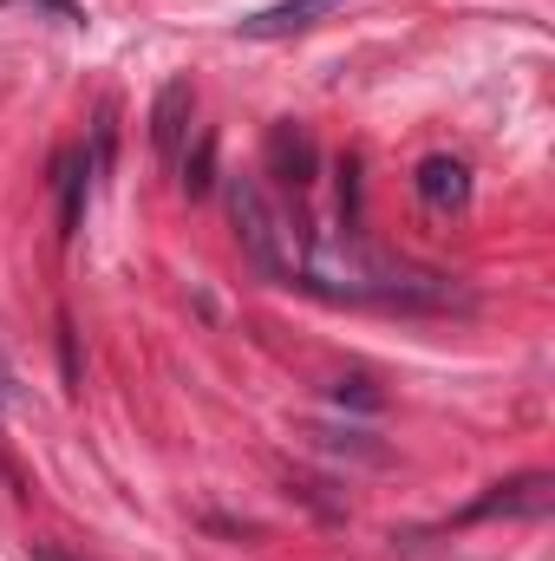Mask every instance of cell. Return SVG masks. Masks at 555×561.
<instances>
[{
  "label": "cell",
  "mask_w": 555,
  "mask_h": 561,
  "mask_svg": "<svg viewBox=\"0 0 555 561\" xmlns=\"http://www.w3.org/2000/svg\"><path fill=\"white\" fill-rule=\"evenodd\" d=\"M33 561H86V556H72V549H53V542H33Z\"/></svg>",
  "instance_id": "12"
},
{
  "label": "cell",
  "mask_w": 555,
  "mask_h": 561,
  "mask_svg": "<svg viewBox=\"0 0 555 561\" xmlns=\"http://www.w3.org/2000/svg\"><path fill=\"white\" fill-rule=\"evenodd\" d=\"M340 7H347V0H275V7H262V13H242L236 33H242V39H287V33L320 26V20L340 13Z\"/></svg>",
  "instance_id": "4"
},
{
  "label": "cell",
  "mask_w": 555,
  "mask_h": 561,
  "mask_svg": "<svg viewBox=\"0 0 555 561\" xmlns=\"http://www.w3.org/2000/svg\"><path fill=\"white\" fill-rule=\"evenodd\" d=\"M555 503V477L550 470H523V477H503V483H490L477 503H464L451 523L457 529H471V523H497V516H550Z\"/></svg>",
  "instance_id": "2"
},
{
  "label": "cell",
  "mask_w": 555,
  "mask_h": 561,
  "mask_svg": "<svg viewBox=\"0 0 555 561\" xmlns=\"http://www.w3.org/2000/svg\"><path fill=\"white\" fill-rule=\"evenodd\" d=\"M229 216H236V236H242L249 262L269 280H294V262L281 255V236H294V229H281V216L269 209L256 176H229Z\"/></svg>",
  "instance_id": "1"
},
{
  "label": "cell",
  "mask_w": 555,
  "mask_h": 561,
  "mask_svg": "<svg viewBox=\"0 0 555 561\" xmlns=\"http://www.w3.org/2000/svg\"><path fill=\"white\" fill-rule=\"evenodd\" d=\"M209 170H216V138L203 131V138H196V157L183 163V190H190V196H203V190H209Z\"/></svg>",
  "instance_id": "8"
},
{
  "label": "cell",
  "mask_w": 555,
  "mask_h": 561,
  "mask_svg": "<svg viewBox=\"0 0 555 561\" xmlns=\"http://www.w3.org/2000/svg\"><path fill=\"white\" fill-rule=\"evenodd\" d=\"M0 7H13V0H0ZM33 7H46L53 20H66V26H79V7H72V0H33Z\"/></svg>",
  "instance_id": "10"
},
{
  "label": "cell",
  "mask_w": 555,
  "mask_h": 561,
  "mask_svg": "<svg viewBox=\"0 0 555 561\" xmlns=\"http://www.w3.org/2000/svg\"><path fill=\"white\" fill-rule=\"evenodd\" d=\"M0 412H13V366H7V353H0Z\"/></svg>",
  "instance_id": "11"
},
{
  "label": "cell",
  "mask_w": 555,
  "mask_h": 561,
  "mask_svg": "<svg viewBox=\"0 0 555 561\" xmlns=\"http://www.w3.org/2000/svg\"><path fill=\"white\" fill-rule=\"evenodd\" d=\"M86 176H92V157L86 150H66L53 163V183H59V236H79V203H86Z\"/></svg>",
  "instance_id": "7"
},
{
  "label": "cell",
  "mask_w": 555,
  "mask_h": 561,
  "mask_svg": "<svg viewBox=\"0 0 555 561\" xmlns=\"http://www.w3.org/2000/svg\"><path fill=\"white\" fill-rule=\"evenodd\" d=\"M269 170H275L281 190H294V196L314 183V170H320V150H314V138H307V125L281 118L275 131H269Z\"/></svg>",
  "instance_id": "5"
},
{
  "label": "cell",
  "mask_w": 555,
  "mask_h": 561,
  "mask_svg": "<svg viewBox=\"0 0 555 561\" xmlns=\"http://www.w3.org/2000/svg\"><path fill=\"white\" fill-rule=\"evenodd\" d=\"M333 399H340V405H366V412H380V392H373L366 379H333Z\"/></svg>",
  "instance_id": "9"
},
{
  "label": "cell",
  "mask_w": 555,
  "mask_h": 561,
  "mask_svg": "<svg viewBox=\"0 0 555 561\" xmlns=\"http://www.w3.org/2000/svg\"><path fill=\"white\" fill-rule=\"evenodd\" d=\"M190 118H196V92H190V79H170V85L157 92V105H150V144H157V157H163L170 170L183 163Z\"/></svg>",
  "instance_id": "3"
},
{
  "label": "cell",
  "mask_w": 555,
  "mask_h": 561,
  "mask_svg": "<svg viewBox=\"0 0 555 561\" xmlns=\"http://www.w3.org/2000/svg\"><path fill=\"white\" fill-rule=\"evenodd\" d=\"M412 183H418V203H424V209H438V216H451V209H464V203H471V163H464V157H444V150H438V157H424Z\"/></svg>",
  "instance_id": "6"
}]
</instances>
